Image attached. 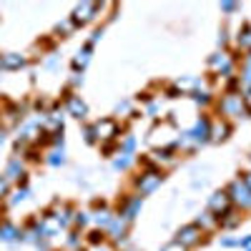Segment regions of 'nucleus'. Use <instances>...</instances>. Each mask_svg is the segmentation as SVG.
Returning a JSON list of instances; mask_svg holds the SVG:
<instances>
[{
    "mask_svg": "<svg viewBox=\"0 0 251 251\" xmlns=\"http://www.w3.org/2000/svg\"><path fill=\"white\" fill-rule=\"evenodd\" d=\"M208 128H211V123H208L206 118H201V121H196V126H194L191 131H186L178 138V143L183 146V149H196V146H201V143L208 141Z\"/></svg>",
    "mask_w": 251,
    "mask_h": 251,
    "instance_id": "nucleus-1",
    "label": "nucleus"
},
{
    "mask_svg": "<svg viewBox=\"0 0 251 251\" xmlns=\"http://www.w3.org/2000/svg\"><path fill=\"white\" fill-rule=\"evenodd\" d=\"M219 113L231 116V118H241V116H246V100H244V96H239V93H228V96H224L221 103H219Z\"/></svg>",
    "mask_w": 251,
    "mask_h": 251,
    "instance_id": "nucleus-2",
    "label": "nucleus"
},
{
    "mask_svg": "<svg viewBox=\"0 0 251 251\" xmlns=\"http://www.w3.org/2000/svg\"><path fill=\"white\" fill-rule=\"evenodd\" d=\"M93 133H96V138H100V141H111V138H116L118 136V123L113 121V118H103V121H96L93 126Z\"/></svg>",
    "mask_w": 251,
    "mask_h": 251,
    "instance_id": "nucleus-3",
    "label": "nucleus"
},
{
    "mask_svg": "<svg viewBox=\"0 0 251 251\" xmlns=\"http://www.w3.org/2000/svg\"><path fill=\"white\" fill-rule=\"evenodd\" d=\"M96 13H98V3H80L75 10H73V25H86V23H91V20L96 18Z\"/></svg>",
    "mask_w": 251,
    "mask_h": 251,
    "instance_id": "nucleus-4",
    "label": "nucleus"
},
{
    "mask_svg": "<svg viewBox=\"0 0 251 251\" xmlns=\"http://www.w3.org/2000/svg\"><path fill=\"white\" fill-rule=\"evenodd\" d=\"M228 199H231L234 203H239V206H251V188L246 186V181H234L231 183V188H228Z\"/></svg>",
    "mask_w": 251,
    "mask_h": 251,
    "instance_id": "nucleus-5",
    "label": "nucleus"
},
{
    "mask_svg": "<svg viewBox=\"0 0 251 251\" xmlns=\"http://www.w3.org/2000/svg\"><path fill=\"white\" fill-rule=\"evenodd\" d=\"M20 106H15V103H5L3 108H0V126L3 128H13V126L20 123Z\"/></svg>",
    "mask_w": 251,
    "mask_h": 251,
    "instance_id": "nucleus-6",
    "label": "nucleus"
},
{
    "mask_svg": "<svg viewBox=\"0 0 251 251\" xmlns=\"http://www.w3.org/2000/svg\"><path fill=\"white\" fill-rule=\"evenodd\" d=\"M199 241H201V228H199L196 224L183 226L181 231H178V239H176V244H181L183 249H186V246H194V244H199Z\"/></svg>",
    "mask_w": 251,
    "mask_h": 251,
    "instance_id": "nucleus-7",
    "label": "nucleus"
},
{
    "mask_svg": "<svg viewBox=\"0 0 251 251\" xmlns=\"http://www.w3.org/2000/svg\"><path fill=\"white\" fill-rule=\"evenodd\" d=\"M228 206H231V199H228V194L219 191V194L211 196V201H208V211L221 216V214H228Z\"/></svg>",
    "mask_w": 251,
    "mask_h": 251,
    "instance_id": "nucleus-8",
    "label": "nucleus"
},
{
    "mask_svg": "<svg viewBox=\"0 0 251 251\" xmlns=\"http://www.w3.org/2000/svg\"><path fill=\"white\" fill-rule=\"evenodd\" d=\"M161 174L158 171H149V174H143L141 178H138V191L141 194H151V191H156V186L161 183Z\"/></svg>",
    "mask_w": 251,
    "mask_h": 251,
    "instance_id": "nucleus-9",
    "label": "nucleus"
},
{
    "mask_svg": "<svg viewBox=\"0 0 251 251\" xmlns=\"http://www.w3.org/2000/svg\"><path fill=\"white\" fill-rule=\"evenodd\" d=\"M66 108H68V113L75 116V118H83V116L88 113V106L80 100V96H73V93L66 96Z\"/></svg>",
    "mask_w": 251,
    "mask_h": 251,
    "instance_id": "nucleus-10",
    "label": "nucleus"
},
{
    "mask_svg": "<svg viewBox=\"0 0 251 251\" xmlns=\"http://www.w3.org/2000/svg\"><path fill=\"white\" fill-rule=\"evenodd\" d=\"M0 239L3 241H18V239H23V231H18L10 221H0Z\"/></svg>",
    "mask_w": 251,
    "mask_h": 251,
    "instance_id": "nucleus-11",
    "label": "nucleus"
},
{
    "mask_svg": "<svg viewBox=\"0 0 251 251\" xmlns=\"http://www.w3.org/2000/svg\"><path fill=\"white\" fill-rule=\"evenodd\" d=\"M211 68L219 71V73H228V71H231V58H228L226 53H216L211 58Z\"/></svg>",
    "mask_w": 251,
    "mask_h": 251,
    "instance_id": "nucleus-12",
    "label": "nucleus"
},
{
    "mask_svg": "<svg viewBox=\"0 0 251 251\" xmlns=\"http://www.w3.org/2000/svg\"><path fill=\"white\" fill-rule=\"evenodd\" d=\"M20 176H23V161H20V158H10L8 169H5V178L8 181H15Z\"/></svg>",
    "mask_w": 251,
    "mask_h": 251,
    "instance_id": "nucleus-13",
    "label": "nucleus"
},
{
    "mask_svg": "<svg viewBox=\"0 0 251 251\" xmlns=\"http://www.w3.org/2000/svg\"><path fill=\"white\" fill-rule=\"evenodd\" d=\"M236 43L241 50H251V25H244L239 30V38H236Z\"/></svg>",
    "mask_w": 251,
    "mask_h": 251,
    "instance_id": "nucleus-14",
    "label": "nucleus"
},
{
    "mask_svg": "<svg viewBox=\"0 0 251 251\" xmlns=\"http://www.w3.org/2000/svg\"><path fill=\"white\" fill-rule=\"evenodd\" d=\"M228 131H231V128H228V123H214V131L211 133H208V136H211V141H224L226 136H228Z\"/></svg>",
    "mask_w": 251,
    "mask_h": 251,
    "instance_id": "nucleus-15",
    "label": "nucleus"
},
{
    "mask_svg": "<svg viewBox=\"0 0 251 251\" xmlns=\"http://www.w3.org/2000/svg\"><path fill=\"white\" fill-rule=\"evenodd\" d=\"M88 58H91V43L83 48V50H78V55L73 58V68H83L88 63Z\"/></svg>",
    "mask_w": 251,
    "mask_h": 251,
    "instance_id": "nucleus-16",
    "label": "nucleus"
},
{
    "mask_svg": "<svg viewBox=\"0 0 251 251\" xmlns=\"http://www.w3.org/2000/svg\"><path fill=\"white\" fill-rule=\"evenodd\" d=\"M126 221H128V219H123V221H121V219H111L108 226H111V231H113L116 239H123V234H126Z\"/></svg>",
    "mask_w": 251,
    "mask_h": 251,
    "instance_id": "nucleus-17",
    "label": "nucleus"
},
{
    "mask_svg": "<svg viewBox=\"0 0 251 251\" xmlns=\"http://www.w3.org/2000/svg\"><path fill=\"white\" fill-rule=\"evenodd\" d=\"M196 86H199V80H196V78H183V80L176 83V88H178V91H191V88H196Z\"/></svg>",
    "mask_w": 251,
    "mask_h": 251,
    "instance_id": "nucleus-18",
    "label": "nucleus"
},
{
    "mask_svg": "<svg viewBox=\"0 0 251 251\" xmlns=\"http://www.w3.org/2000/svg\"><path fill=\"white\" fill-rule=\"evenodd\" d=\"M48 163H50V166H60V163H66V153H63V149H60V151L48 153Z\"/></svg>",
    "mask_w": 251,
    "mask_h": 251,
    "instance_id": "nucleus-19",
    "label": "nucleus"
},
{
    "mask_svg": "<svg viewBox=\"0 0 251 251\" xmlns=\"http://www.w3.org/2000/svg\"><path fill=\"white\" fill-rule=\"evenodd\" d=\"M133 146H136V138H133V136H126V141H123V153L128 156V153L133 151Z\"/></svg>",
    "mask_w": 251,
    "mask_h": 251,
    "instance_id": "nucleus-20",
    "label": "nucleus"
},
{
    "mask_svg": "<svg viewBox=\"0 0 251 251\" xmlns=\"http://www.w3.org/2000/svg\"><path fill=\"white\" fill-rule=\"evenodd\" d=\"M244 83H246V86H251V55L246 58V71H244Z\"/></svg>",
    "mask_w": 251,
    "mask_h": 251,
    "instance_id": "nucleus-21",
    "label": "nucleus"
},
{
    "mask_svg": "<svg viewBox=\"0 0 251 251\" xmlns=\"http://www.w3.org/2000/svg\"><path fill=\"white\" fill-rule=\"evenodd\" d=\"M58 33H71L73 30V20H66V23H58V28H55Z\"/></svg>",
    "mask_w": 251,
    "mask_h": 251,
    "instance_id": "nucleus-22",
    "label": "nucleus"
},
{
    "mask_svg": "<svg viewBox=\"0 0 251 251\" xmlns=\"http://www.w3.org/2000/svg\"><path fill=\"white\" fill-rule=\"evenodd\" d=\"M8 194V178L5 176H0V199H3Z\"/></svg>",
    "mask_w": 251,
    "mask_h": 251,
    "instance_id": "nucleus-23",
    "label": "nucleus"
},
{
    "mask_svg": "<svg viewBox=\"0 0 251 251\" xmlns=\"http://www.w3.org/2000/svg\"><path fill=\"white\" fill-rule=\"evenodd\" d=\"M236 8H239V3H221V10L224 13H234Z\"/></svg>",
    "mask_w": 251,
    "mask_h": 251,
    "instance_id": "nucleus-24",
    "label": "nucleus"
},
{
    "mask_svg": "<svg viewBox=\"0 0 251 251\" xmlns=\"http://www.w3.org/2000/svg\"><path fill=\"white\" fill-rule=\"evenodd\" d=\"M128 161H131V158L123 153V158H116V169H126V166H128Z\"/></svg>",
    "mask_w": 251,
    "mask_h": 251,
    "instance_id": "nucleus-25",
    "label": "nucleus"
},
{
    "mask_svg": "<svg viewBox=\"0 0 251 251\" xmlns=\"http://www.w3.org/2000/svg\"><path fill=\"white\" fill-rule=\"evenodd\" d=\"M163 251H186V249H183L181 244H176V241H174V244H169V246H163Z\"/></svg>",
    "mask_w": 251,
    "mask_h": 251,
    "instance_id": "nucleus-26",
    "label": "nucleus"
},
{
    "mask_svg": "<svg viewBox=\"0 0 251 251\" xmlns=\"http://www.w3.org/2000/svg\"><path fill=\"white\" fill-rule=\"evenodd\" d=\"M103 241V231H93L91 234V244H100Z\"/></svg>",
    "mask_w": 251,
    "mask_h": 251,
    "instance_id": "nucleus-27",
    "label": "nucleus"
},
{
    "mask_svg": "<svg viewBox=\"0 0 251 251\" xmlns=\"http://www.w3.org/2000/svg\"><path fill=\"white\" fill-rule=\"evenodd\" d=\"M86 221H88V216H86V214H75V224H78V226H83Z\"/></svg>",
    "mask_w": 251,
    "mask_h": 251,
    "instance_id": "nucleus-28",
    "label": "nucleus"
},
{
    "mask_svg": "<svg viewBox=\"0 0 251 251\" xmlns=\"http://www.w3.org/2000/svg\"><path fill=\"white\" fill-rule=\"evenodd\" d=\"M196 103H208V96H206V93H199V96H196Z\"/></svg>",
    "mask_w": 251,
    "mask_h": 251,
    "instance_id": "nucleus-29",
    "label": "nucleus"
},
{
    "mask_svg": "<svg viewBox=\"0 0 251 251\" xmlns=\"http://www.w3.org/2000/svg\"><path fill=\"white\" fill-rule=\"evenodd\" d=\"M68 244H71V246H78V234H71V239H68Z\"/></svg>",
    "mask_w": 251,
    "mask_h": 251,
    "instance_id": "nucleus-30",
    "label": "nucleus"
},
{
    "mask_svg": "<svg viewBox=\"0 0 251 251\" xmlns=\"http://www.w3.org/2000/svg\"><path fill=\"white\" fill-rule=\"evenodd\" d=\"M3 141H5V138H3V133H0V146H3Z\"/></svg>",
    "mask_w": 251,
    "mask_h": 251,
    "instance_id": "nucleus-31",
    "label": "nucleus"
}]
</instances>
